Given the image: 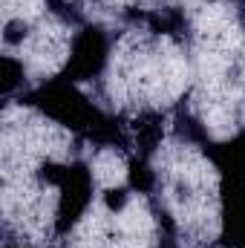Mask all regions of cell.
Returning <instances> with one entry per match:
<instances>
[{
	"label": "cell",
	"instance_id": "1",
	"mask_svg": "<svg viewBox=\"0 0 245 248\" xmlns=\"http://www.w3.org/2000/svg\"><path fill=\"white\" fill-rule=\"evenodd\" d=\"M92 173H95V179H98L101 185L113 187L124 179V165L116 153H101V156L95 159V170H92Z\"/></svg>",
	"mask_w": 245,
	"mask_h": 248
}]
</instances>
